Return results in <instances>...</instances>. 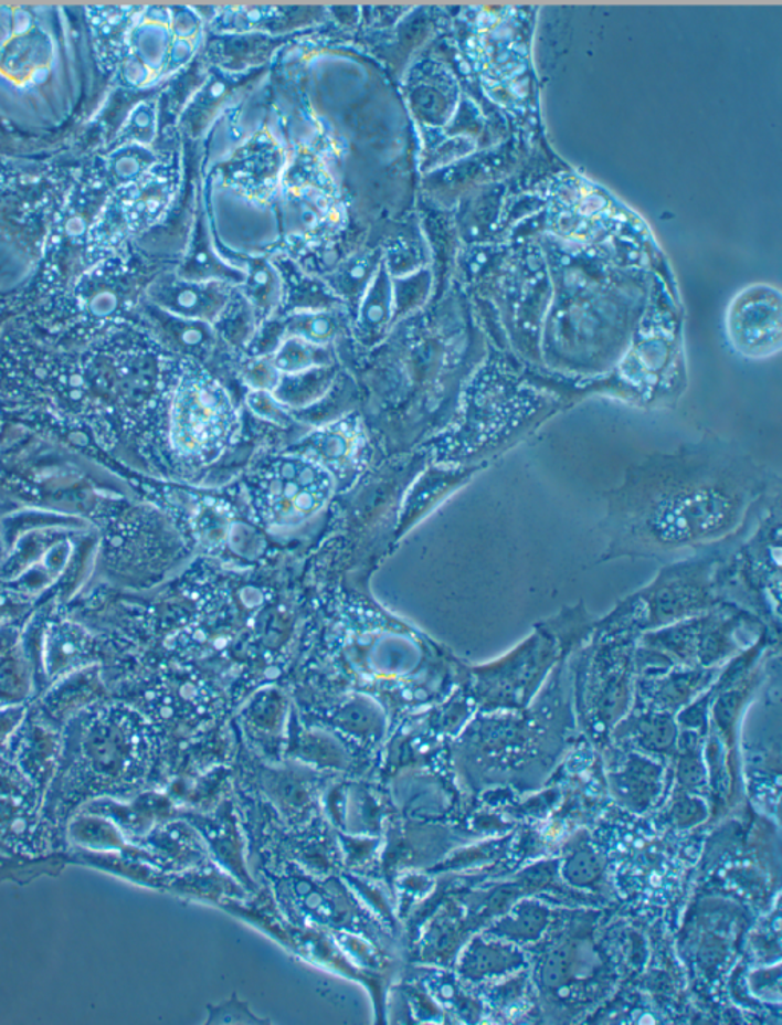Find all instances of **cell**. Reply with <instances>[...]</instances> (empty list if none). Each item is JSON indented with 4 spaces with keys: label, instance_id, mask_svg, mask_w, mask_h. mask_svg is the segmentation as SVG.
I'll return each mask as SVG.
<instances>
[{
    "label": "cell",
    "instance_id": "1",
    "mask_svg": "<svg viewBox=\"0 0 782 1025\" xmlns=\"http://www.w3.org/2000/svg\"><path fill=\"white\" fill-rule=\"evenodd\" d=\"M740 454L693 450L634 466L609 508V557L664 556L729 537L763 490Z\"/></svg>",
    "mask_w": 782,
    "mask_h": 1025
},
{
    "label": "cell",
    "instance_id": "2",
    "mask_svg": "<svg viewBox=\"0 0 782 1025\" xmlns=\"http://www.w3.org/2000/svg\"><path fill=\"white\" fill-rule=\"evenodd\" d=\"M717 589L716 561L694 560L673 566L658 573L652 585L621 602L598 625V634L633 637L700 616L720 605Z\"/></svg>",
    "mask_w": 782,
    "mask_h": 1025
},
{
    "label": "cell",
    "instance_id": "3",
    "mask_svg": "<svg viewBox=\"0 0 782 1025\" xmlns=\"http://www.w3.org/2000/svg\"><path fill=\"white\" fill-rule=\"evenodd\" d=\"M325 468L303 458H283L267 471L258 488V504L267 520L290 525L313 516L330 493Z\"/></svg>",
    "mask_w": 782,
    "mask_h": 1025
},
{
    "label": "cell",
    "instance_id": "4",
    "mask_svg": "<svg viewBox=\"0 0 782 1025\" xmlns=\"http://www.w3.org/2000/svg\"><path fill=\"white\" fill-rule=\"evenodd\" d=\"M780 295L770 289L746 290L730 307V338L748 357H768L780 347Z\"/></svg>",
    "mask_w": 782,
    "mask_h": 1025
},
{
    "label": "cell",
    "instance_id": "5",
    "mask_svg": "<svg viewBox=\"0 0 782 1025\" xmlns=\"http://www.w3.org/2000/svg\"><path fill=\"white\" fill-rule=\"evenodd\" d=\"M210 1008V1019L209 1024H225V1023H241V1024H263L266 1021L254 1018L253 1013H250L245 1004H242L241 1001L233 996V1001L223 1004L219 1007H209Z\"/></svg>",
    "mask_w": 782,
    "mask_h": 1025
},
{
    "label": "cell",
    "instance_id": "6",
    "mask_svg": "<svg viewBox=\"0 0 782 1025\" xmlns=\"http://www.w3.org/2000/svg\"><path fill=\"white\" fill-rule=\"evenodd\" d=\"M207 295L201 289L183 288L179 290L178 306L179 309L189 314H201L205 310Z\"/></svg>",
    "mask_w": 782,
    "mask_h": 1025
},
{
    "label": "cell",
    "instance_id": "7",
    "mask_svg": "<svg viewBox=\"0 0 782 1025\" xmlns=\"http://www.w3.org/2000/svg\"><path fill=\"white\" fill-rule=\"evenodd\" d=\"M251 288H253L254 294H261L262 290H266L271 285V277L267 274V271L263 266H257L254 270L253 277H251Z\"/></svg>",
    "mask_w": 782,
    "mask_h": 1025
}]
</instances>
